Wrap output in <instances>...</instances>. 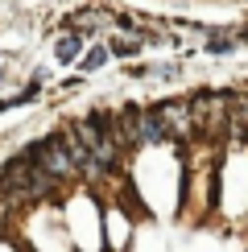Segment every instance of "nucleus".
<instances>
[{
  "instance_id": "f257e3e1",
  "label": "nucleus",
  "mask_w": 248,
  "mask_h": 252,
  "mask_svg": "<svg viewBox=\"0 0 248 252\" xmlns=\"http://www.w3.org/2000/svg\"><path fill=\"white\" fill-rule=\"evenodd\" d=\"M137 46H141V41H132V37H116V41H112V54L128 58V54H137Z\"/></svg>"
},
{
  "instance_id": "f03ea898",
  "label": "nucleus",
  "mask_w": 248,
  "mask_h": 252,
  "mask_svg": "<svg viewBox=\"0 0 248 252\" xmlns=\"http://www.w3.org/2000/svg\"><path fill=\"white\" fill-rule=\"evenodd\" d=\"M75 54H79V37H62V46H58V58H62V62H70Z\"/></svg>"
},
{
  "instance_id": "7ed1b4c3",
  "label": "nucleus",
  "mask_w": 248,
  "mask_h": 252,
  "mask_svg": "<svg viewBox=\"0 0 248 252\" xmlns=\"http://www.w3.org/2000/svg\"><path fill=\"white\" fill-rule=\"evenodd\" d=\"M103 58H108V54H103V50H91V54H87V58H83V66H87V70H95V66H99V62H103Z\"/></svg>"
}]
</instances>
